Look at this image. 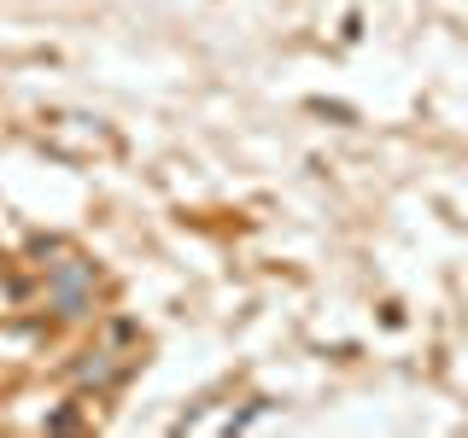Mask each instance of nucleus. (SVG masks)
<instances>
[{
  "mask_svg": "<svg viewBox=\"0 0 468 438\" xmlns=\"http://www.w3.org/2000/svg\"><path fill=\"white\" fill-rule=\"evenodd\" d=\"M88 292H94L88 269H82V263H65V269H58V281H53L58 310H65V316H82V310H88Z\"/></svg>",
  "mask_w": 468,
  "mask_h": 438,
  "instance_id": "obj_1",
  "label": "nucleus"
}]
</instances>
